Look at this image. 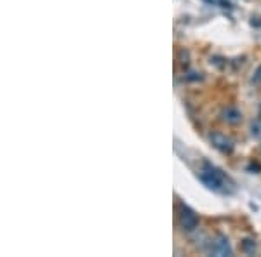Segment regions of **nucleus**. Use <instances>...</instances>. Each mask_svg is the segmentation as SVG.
Segmentation results:
<instances>
[{
    "mask_svg": "<svg viewBox=\"0 0 261 257\" xmlns=\"http://www.w3.org/2000/svg\"><path fill=\"white\" fill-rule=\"evenodd\" d=\"M199 179L202 181L205 188H209L211 191L221 193V195H228V193L233 191V181H231L221 168H218L216 165L209 162H204L200 167V170L197 172Z\"/></svg>",
    "mask_w": 261,
    "mask_h": 257,
    "instance_id": "f257e3e1",
    "label": "nucleus"
},
{
    "mask_svg": "<svg viewBox=\"0 0 261 257\" xmlns=\"http://www.w3.org/2000/svg\"><path fill=\"white\" fill-rule=\"evenodd\" d=\"M207 254L216 257H231L233 255V248H231L230 240L225 235H216L213 240L207 242Z\"/></svg>",
    "mask_w": 261,
    "mask_h": 257,
    "instance_id": "f03ea898",
    "label": "nucleus"
},
{
    "mask_svg": "<svg viewBox=\"0 0 261 257\" xmlns=\"http://www.w3.org/2000/svg\"><path fill=\"white\" fill-rule=\"evenodd\" d=\"M179 226L183 231H193L199 226V217L190 207L181 205L179 207Z\"/></svg>",
    "mask_w": 261,
    "mask_h": 257,
    "instance_id": "7ed1b4c3",
    "label": "nucleus"
},
{
    "mask_svg": "<svg viewBox=\"0 0 261 257\" xmlns=\"http://www.w3.org/2000/svg\"><path fill=\"white\" fill-rule=\"evenodd\" d=\"M209 139H211V145L216 150H220L221 153H231V151H233V141H231L226 134L213 132L211 136H209Z\"/></svg>",
    "mask_w": 261,
    "mask_h": 257,
    "instance_id": "20e7f679",
    "label": "nucleus"
},
{
    "mask_svg": "<svg viewBox=\"0 0 261 257\" xmlns=\"http://www.w3.org/2000/svg\"><path fill=\"white\" fill-rule=\"evenodd\" d=\"M242 111L239 108H235V106H226L225 109L221 111V120L223 122H226L228 125H237V124H241L242 122Z\"/></svg>",
    "mask_w": 261,
    "mask_h": 257,
    "instance_id": "39448f33",
    "label": "nucleus"
},
{
    "mask_svg": "<svg viewBox=\"0 0 261 257\" xmlns=\"http://www.w3.org/2000/svg\"><path fill=\"white\" fill-rule=\"evenodd\" d=\"M251 136L254 137V139L261 137V106H259L258 119H254V120H252V124H251Z\"/></svg>",
    "mask_w": 261,
    "mask_h": 257,
    "instance_id": "423d86ee",
    "label": "nucleus"
},
{
    "mask_svg": "<svg viewBox=\"0 0 261 257\" xmlns=\"http://www.w3.org/2000/svg\"><path fill=\"white\" fill-rule=\"evenodd\" d=\"M242 250H244V254H254V252H256L254 240H244V242H242Z\"/></svg>",
    "mask_w": 261,
    "mask_h": 257,
    "instance_id": "0eeeda50",
    "label": "nucleus"
}]
</instances>
